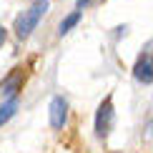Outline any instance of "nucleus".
<instances>
[{
	"instance_id": "obj_1",
	"label": "nucleus",
	"mask_w": 153,
	"mask_h": 153,
	"mask_svg": "<svg viewBox=\"0 0 153 153\" xmlns=\"http://www.w3.org/2000/svg\"><path fill=\"white\" fill-rule=\"evenodd\" d=\"M50 8V0H35L33 5H30L28 10H23L20 15L15 18V35L20 38V40H25V38H30V33L38 28V23L43 20V15L48 13Z\"/></svg>"
},
{
	"instance_id": "obj_4",
	"label": "nucleus",
	"mask_w": 153,
	"mask_h": 153,
	"mask_svg": "<svg viewBox=\"0 0 153 153\" xmlns=\"http://www.w3.org/2000/svg\"><path fill=\"white\" fill-rule=\"evenodd\" d=\"M48 116H50V126H53L55 131H60L63 126H65V120H68V100L63 98V95H55V98L50 100Z\"/></svg>"
},
{
	"instance_id": "obj_7",
	"label": "nucleus",
	"mask_w": 153,
	"mask_h": 153,
	"mask_svg": "<svg viewBox=\"0 0 153 153\" xmlns=\"http://www.w3.org/2000/svg\"><path fill=\"white\" fill-rule=\"evenodd\" d=\"M15 111H18V95H15V98H8L3 105H0V126L8 123V120L15 116Z\"/></svg>"
},
{
	"instance_id": "obj_3",
	"label": "nucleus",
	"mask_w": 153,
	"mask_h": 153,
	"mask_svg": "<svg viewBox=\"0 0 153 153\" xmlns=\"http://www.w3.org/2000/svg\"><path fill=\"white\" fill-rule=\"evenodd\" d=\"M23 83H25L23 68H13V71L0 80V98H15V95L23 91Z\"/></svg>"
},
{
	"instance_id": "obj_2",
	"label": "nucleus",
	"mask_w": 153,
	"mask_h": 153,
	"mask_svg": "<svg viewBox=\"0 0 153 153\" xmlns=\"http://www.w3.org/2000/svg\"><path fill=\"white\" fill-rule=\"evenodd\" d=\"M113 123H116V111H113V98L105 95L103 103L95 111V136L98 138H108L113 131Z\"/></svg>"
},
{
	"instance_id": "obj_6",
	"label": "nucleus",
	"mask_w": 153,
	"mask_h": 153,
	"mask_svg": "<svg viewBox=\"0 0 153 153\" xmlns=\"http://www.w3.org/2000/svg\"><path fill=\"white\" fill-rule=\"evenodd\" d=\"M80 18H83V10H73L71 15H65L60 20V25H58V35H65V33H71V30L75 28V25L80 23Z\"/></svg>"
},
{
	"instance_id": "obj_8",
	"label": "nucleus",
	"mask_w": 153,
	"mask_h": 153,
	"mask_svg": "<svg viewBox=\"0 0 153 153\" xmlns=\"http://www.w3.org/2000/svg\"><path fill=\"white\" fill-rule=\"evenodd\" d=\"M88 5H91V0H75V10H83Z\"/></svg>"
},
{
	"instance_id": "obj_9",
	"label": "nucleus",
	"mask_w": 153,
	"mask_h": 153,
	"mask_svg": "<svg viewBox=\"0 0 153 153\" xmlns=\"http://www.w3.org/2000/svg\"><path fill=\"white\" fill-rule=\"evenodd\" d=\"M5 38H8V30L0 25V48H3V43H5Z\"/></svg>"
},
{
	"instance_id": "obj_5",
	"label": "nucleus",
	"mask_w": 153,
	"mask_h": 153,
	"mask_svg": "<svg viewBox=\"0 0 153 153\" xmlns=\"http://www.w3.org/2000/svg\"><path fill=\"white\" fill-rule=\"evenodd\" d=\"M133 78L138 83H143V85L153 83V53H141L138 55L136 65H133Z\"/></svg>"
}]
</instances>
